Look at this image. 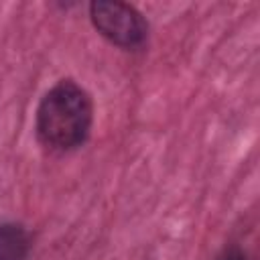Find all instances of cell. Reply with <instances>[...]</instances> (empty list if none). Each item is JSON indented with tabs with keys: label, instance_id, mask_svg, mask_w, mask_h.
<instances>
[{
	"label": "cell",
	"instance_id": "3957f363",
	"mask_svg": "<svg viewBox=\"0 0 260 260\" xmlns=\"http://www.w3.org/2000/svg\"><path fill=\"white\" fill-rule=\"evenodd\" d=\"M32 252V234L20 221H0V260H28Z\"/></svg>",
	"mask_w": 260,
	"mask_h": 260
},
{
	"label": "cell",
	"instance_id": "6da1fadb",
	"mask_svg": "<svg viewBox=\"0 0 260 260\" xmlns=\"http://www.w3.org/2000/svg\"><path fill=\"white\" fill-rule=\"evenodd\" d=\"M93 102L75 79H59L39 100L35 112V134L41 146L67 154L79 150L91 134Z\"/></svg>",
	"mask_w": 260,
	"mask_h": 260
},
{
	"label": "cell",
	"instance_id": "7a4b0ae2",
	"mask_svg": "<svg viewBox=\"0 0 260 260\" xmlns=\"http://www.w3.org/2000/svg\"><path fill=\"white\" fill-rule=\"evenodd\" d=\"M89 20L100 37L122 51H142L148 43V20L128 2L95 0L89 4Z\"/></svg>",
	"mask_w": 260,
	"mask_h": 260
},
{
	"label": "cell",
	"instance_id": "277c9868",
	"mask_svg": "<svg viewBox=\"0 0 260 260\" xmlns=\"http://www.w3.org/2000/svg\"><path fill=\"white\" fill-rule=\"evenodd\" d=\"M215 260H252V256L242 244H225Z\"/></svg>",
	"mask_w": 260,
	"mask_h": 260
}]
</instances>
